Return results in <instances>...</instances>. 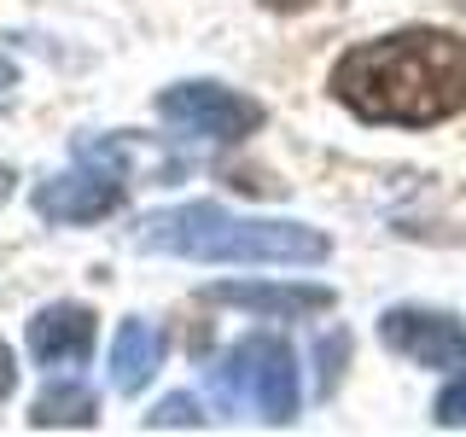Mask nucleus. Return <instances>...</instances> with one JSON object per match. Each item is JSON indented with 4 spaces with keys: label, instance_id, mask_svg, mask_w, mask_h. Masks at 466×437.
<instances>
[{
    "label": "nucleus",
    "instance_id": "7",
    "mask_svg": "<svg viewBox=\"0 0 466 437\" xmlns=\"http://www.w3.org/2000/svg\"><path fill=\"white\" fill-rule=\"evenodd\" d=\"M29 356L41 368H76L94 356V310L82 303H47L29 320Z\"/></svg>",
    "mask_w": 466,
    "mask_h": 437
},
{
    "label": "nucleus",
    "instance_id": "2",
    "mask_svg": "<svg viewBox=\"0 0 466 437\" xmlns=\"http://www.w3.org/2000/svg\"><path fill=\"white\" fill-rule=\"evenodd\" d=\"M140 251L193 257V262H274V269H309L327 262V233L303 222H268V216H233L222 204H175L135 222Z\"/></svg>",
    "mask_w": 466,
    "mask_h": 437
},
{
    "label": "nucleus",
    "instance_id": "11",
    "mask_svg": "<svg viewBox=\"0 0 466 437\" xmlns=\"http://www.w3.org/2000/svg\"><path fill=\"white\" fill-rule=\"evenodd\" d=\"M146 426H152V432H175V426H204V408H198V397H187V391H181V397H164V402H157L152 414H146Z\"/></svg>",
    "mask_w": 466,
    "mask_h": 437
},
{
    "label": "nucleus",
    "instance_id": "15",
    "mask_svg": "<svg viewBox=\"0 0 466 437\" xmlns=\"http://www.w3.org/2000/svg\"><path fill=\"white\" fill-rule=\"evenodd\" d=\"M12 82H18V70H12V58H0V106L12 99Z\"/></svg>",
    "mask_w": 466,
    "mask_h": 437
},
{
    "label": "nucleus",
    "instance_id": "3",
    "mask_svg": "<svg viewBox=\"0 0 466 437\" xmlns=\"http://www.w3.org/2000/svg\"><path fill=\"white\" fill-rule=\"evenodd\" d=\"M210 391L222 408H251L268 426L298 420V356L274 332H251L210 368Z\"/></svg>",
    "mask_w": 466,
    "mask_h": 437
},
{
    "label": "nucleus",
    "instance_id": "10",
    "mask_svg": "<svg viewBox=\"0 0 466 437\" xmlns=\"http://www.w3.org/2000/svg\"><path fill=\"white\" fill-rule=\"evenodd\" d=\"M29 426H99V397L87 385H47L29 408Z\"/></svg>",
    "mask_w": 466,
    "mask_h": 437
},
{
    "label": "nucleus",
    "instance_id": "16",
    "mask_svg": "<svg viewBox=\"0 0 466 437\" xmlns=\"http://www.w3.org/2000/svg\"><path fill=\"white\" fill-rule=\"evenodd\" d=\"M262 6H274V12H298V6H309V0H262Z\"/></svg>",
    "mask_w": 466,
    "mask_h": 437
},
{
    "label": "nucleus",
    "instance_id": "8",
    "mask_svg": "<svg viewBox=\"0 0 466 437\" xmlns=\"http://www.w3.org/2000/svg\"><path fill=\"white\" fill-rule=\"evenodd\" d=\"M210 303H233V310H251V315H320L332 310V291L327 286H257V280H216L204 291Z\"/></svg>",
    "mask_w": 466,
    "mask_h": 437
},
{
    "label": "nucleus",
    "instance_id": "1",
    "mask_svg": "<svg viewBox=\"0 0 466 437\" xmlns=\"http://www.w3.org/2000/svg\"><path fill=\"white\" fill-rule=\"evenodd\" d=\"M332 99L361 123L431 128L466 106V41L449 29H397L332 65Z\"/></svg>",
    "mask_w": 466,
    "mask_h": 437
},
{
    "label": "nucleus",
    "instance_id": "9",
    "mask_svg": "<svg viewBox=\"0 0 466 437\" xmlns=\"http://www.w3.org/2000/svg\"><path fill=\"white\" fill-rule=\"evenodd\" d=\"M164 368V332L152 320H123L116 327V344H111V385L123 397H140V385H152V373Z\"/></svg>",
    "mask_w": 466,
    "mask_h": 437
},
{
    "label": "nucleus",
    "instance_id": "17",
    "mask_svg": "<svg viewBox=\"0 0 466 437\" xmlns=\"http://www.w3.org/2000/svg\"><path fill=\"white\" fill-rule=\"evenodd\" d=\"M455 6H461V12H466V0H455Z\"/></svg>",
    "mask_w": 466,
    "mask_h": 437
},
{
    "label": "nucleus",
    "instance_id": "12",
    "mask_svg": "<svg viewBox=\"0 0 466 437\" xmlns=\"http://www.w3.org/2000/svg\"><path fill=\"white\" fill-rule=\"evenodd\" d=\"M437 426H466V373L443 385V397H437Z\"/></svg>",
    "mask_w": 466,
    "mask_h": 437
},
{
    "label": "nucleus",
    "instance_id": "13",
    "mask_svg": "<svg viewBox=\"0 0 466 437\" xmlns=\"http://www.w3.org/2000/svg\"><path fill=\"white\" fill-rule=\"evenodd\" d=\"M320 361H344V332L320 344ZM332 379H339V368H327V373H320V391H332Z\"/></svg>",
    "mask_w": 466,
    "mask_h": 437
},
{
    "label": "nucleus",
    "instance_id": "4",
    "mask_svg": "<svg viewBox=\"0 0 466 437\" xmlns=\"http://www.w3.org/2000/svg\"><path fill=\"white\" fill-rule=\"evenodd\" d=\"M128 198V164L116 158L111 135L99 140H76V164L53 181H41L29 204H35L41 222L53 228H82V222H106V216L123 210Z\"/></svg>",
    "mask_w": 466,
    "mask_h": 437
},
{
    "label": "nucleus",
    "instance_id": "5",
    "mask_svg": "<svg viewBox=\"0 0 466 437\" xmlns=\"http://www.w3.org/2000/svg\"><path fill=\"white\" fill-rule=\"evenodd\" d=\"M157 117L198 140H245L262 128V106L222 82H175L157 94Z\"/></svg>",
    "mask_w": 466,
    "mask_h": 437
},
{
    "label": "nucleus",
    "instance_id": "14",
    "mask_svg": "<svg viewBox=\"0 0 466 437\" xmlns=\"http://www.w3.org/2000/svg\"><path fill=\"white\" fill-rule=\"evenodd\" d=\"M12 385H18V368H12V350L0 344V402L12 397Z\"/></svg>",
    "mask_w": 466,
    "mask_h": 437
},
{
    "label": "nucleus",
    "instance_id": "6",
    "mask_svg": "<svg viewBox=\"0 0 466 437\" xmlns=\"http://www.w3.org/2000/svg\"><path fill=\"white\" fill-rule=\"evenodd\" d=\"M379 339L420 368H466V327L443 310H385Z\"/></svg>",
    "mask_w": 466,
    "mask_h": 437
}]
</instances>
